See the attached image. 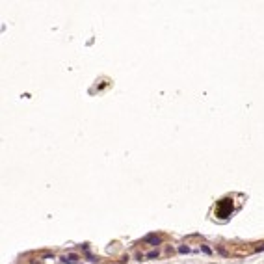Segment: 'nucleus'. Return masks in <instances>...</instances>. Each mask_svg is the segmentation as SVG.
<instances>
[{
  "label": "nucleus",
  "mask_w": 264,
  "mask_h": 264,
  "mask_svg": "<svg viewBox=\"0 0 264 264\" xmlns=\"http://www.w3.org/2000/svg\"><path fill=\"white\" fill-rule=\"evenodd\" d=\"M145 242H149V244H154V246H156V244H158V236H156V235H149V236L145 238Z\"/></svg>",
  "instance_id": "obj_1"
},
{
  "label": "nucleus",
  "mask_w": 264,
  "mask_h": 264,
  "mask_svg": "<svg viewBox=\"0 0 264 264\" xmlns=\"http://www.w3.org/2000/svg\"><path fill=\"white\" fill-rule=\"evenodd\" d=\"M63 260L65 262H74V260H77V255H69V257H65Z\"/></svg>",
  "instance_id": "obj_2"
},
{
  "label": "nucleus",
  "mask_w": 264,
  "mask_h": 264,
  "mask_svg": "<svg viewBox=\"0 0 264 264\" xmlns=\"http://www.w3.org/2000/svg\"><path fill=\"white\" fill-rule=\"evenodd\" d=\"M158 257V251H151V253H147V258H156Z\"/></svg>",
  "instance_id": "obj_3"
},
{
  "label": "nucleus",
  "mask_w": 264,
  "mask_h": 264,
  "mask_svg": "<svg viewBox=\"0 0 264 264\" xmlns=\"http://www.w3.org/2000/svg\"><path fill=\"white\" fill-rule=\"evenodd\" d=\"M201 249H203V251H205V253H206V255H210V253H212V251H210V249H209V247H206V246H201Z\"/></svg>",
  "instance_id": "obj_4"
},
{
  "label": "nucleus",
  "mask_w": 264,
  "mask_h": 264,
  "mask_svg": "<svg viewBox=\"0 0 264 264\" xmlns=\"http://www.w3.org/2000/svg\"><path fill=\"white\" fill-rule=\"evenodd\" d=\"M179 251H180V253H188V251H190V249H188V247H184V246H182V247H180V249H179Z\"/></svg>",
  "instance_id": "obj_5"
},
{
  "label": "nucleus",
  "mask_w": 264,
  "mask_h": 264,
  "mask_svg": "<svg viewBox=\"0 0 264 264\" xmlns=\"http://www.w3.org/2000/svg\"><path fill=\"white\" fill-rule=\"evenodd\" d=\"M257 249H264V244H262V246H258V247H257Z\"/></svg>",
  "instance_id": "obj_6"
}]
</instances>
